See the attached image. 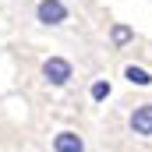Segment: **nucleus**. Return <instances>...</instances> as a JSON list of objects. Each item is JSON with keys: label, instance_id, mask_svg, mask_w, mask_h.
<instances>
[{"label": "nucleus", "instance_id": "obj_1", "mask_svg": "<svg viewBox=\"0 0 152 152\" xmlns=\"http://www.w3.org/2000/svg\"><path fill=\"white\" fill-rule=\"evenodd\" d=\"M42 75L50 85H67V78H71V64L64 60V57H50L46 64H42Z\"/></svg>", "mask_w": 152, "mask_h": 152}, {"label": "nucleus", "instance_id": "obj_2", "mask_svg": "<svg viewBox=\"0 0 152 152\" xmlns=\"http://www.w3.org/2000/svg\"><path fill=\"white\" fill-rule=\"evenodd\" d=\"M36 14H39L42 25H60V21L67 18V7H64L60 0H42V4L36 7Z\"/></svg>", "mask_w": 152, "mask_h": 152}, {"label": "nucleus", "instance_id": "obj_3", "mask_svg": "<svg viewBox=\"0 0 152 152\" xmlns=\"http://www.w3.org/2000/svg\"><path fill=\"white\" fill-rule=\"evenodd\" d=\"M131 131L142 134V138H149V134H152V103L134 106V113H131Z\"/></svg>", "mask_w": 152, "mask_h": 152}, {"label": "nucleus", "instance_id": "obj_4", "mask_svg": "<svg viewBox=\"0 0 152 152\" xmlns=\"http://www.w3.org/2000/svg\"><path fill=\"white\" fill-rule=\"evenodd\" d=\"M53 152H85V142L78 138L75 131H60L53 138Z\"/></svg>", "mask_w": 152, "mask_h": 152}, {"label": "nucleus", "instance_id": "obj_5", "mask_svg": "<svg viewBox=\"0 0 152 152\" xmlns=\"http://www.w3.org/2000/svg\"><path fill=\"white\" fill-rule=\"evenodd\" d=\"M124 78H127L131 85H152V75L145 71V67H134V64H131V67L124 71Z\"/></svg>", "mask_w": 152, "mask_h": 152}, {"label": "nucleus", "instance_id": "obj_6", "mask_svg": "<svg viewBox=\"0 0 152 152\" xmlns=\"http://www.w3.org/2000/svg\"><path fill=\"white\" fill-rule=\"evenodd\" d=\"M127 39H131V28H127V25H113V42L117 46H124Z\"/></svg>", "mask_w": 152, "mask_h": 152}, {"label": "nucleus", "instance_id": "obj_7", "mask_svg": "<svg viewBox=\"0 0 152 152\" xmlns=\"http://www.w3.org/2000/svg\"><path fill=\"white\" fill-rule=\"evenodd\" d=\"M106 96H110V85L106 81H96L92 85V99H106Z\"/></svg>", "mask_w": 152, "mask_h": 152}]
</instances>
